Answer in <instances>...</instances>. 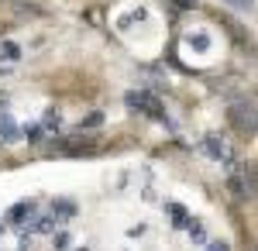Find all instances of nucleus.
Segmentation results:
<instances>
[{
  "instance_id": "7ed1b4c3",
  "label": "nucleus",
  "mask_w": 258,
  "mask_h": 251,
  "mask_svg": "<svg viewBox=\"0 0 258 251\" xmlns=\"http://www.w3.org/2000/svg\"><path fill=\"white\" fill-rule=\"evenodd\" d=\"M124 103H127L131 110H145V114L159 117V120L165 117V114H162V107H159V100H155V97H148V93H138V90H131V93L124 97Z\"/></svg>"
},
{
  "instance_id": "0eeeda50",
  "label": "nucleus",
  "mask_w": 258,
  "mask_h": 251,
  "mask_svg": "<svg viewBox=\"0 0 258 251\" xmlns=\"http://www.w3.org/2000/svg\"><path fill=\"white\" fill-rule=\"evenodd\" d=\"M0 58H4V62H18L21 58V45L18 41H0Z\"/></svg>"
},
{
  "instance_id": "a211bd4d",
  "label": "nucleus",
  "mask_w": 258,
  "mask_h": 251,
  "mask_svg": "<svg viewBox=\"0 0 258 251\" xmlns=\"http://www.w3.org/2000/svg\"><path fill=\"white\" fill-rule=\"evenodd\" d=\"M207 251H231V244H227V241H210Z\"/></svg>"
},
{
  "instance_id": "ddd939ff",
  "label": "nucleus",
  "mask_w": 258,
  "mask_h": 251,
  "mask_svg": "<svg viewBox=\"0 0 258 251\" xmlns=\"http://www.w3.org/2000/svg\"><path fill=\"white\" fill-rule=\"evenodd\" d=\"M189 237H193V241H207V231H203V224H200V220L189 224Z\"/></svg>"
},
{
  "instance_id": "1a4fd4ad",
  "label": "nucleus",
  "mask_w": 258,
  "mask_h": 251,
  "mask_svg": "<svg viewBox=\"0 0 258 251\" xmlns=\"http://www.w3.org/2000/svg\"><path fill=\"white\" fill-rule=\"evenodd\" d=\"M169 213H172V224H176V227H189V224H193V220H189V213L182 210L179 203H169Z\"/></svg>"
},
{
  "instance_id": "423d86ee",
  "label": "nucleus",
  "mask_w": 258,
  "mask_h": 251,
  "mask_svg": "<svg viewBox=\"0 0 258 251\" xmlns=\"http://www.w3.org/2000/svg\"><path fill=\"white\" fill-rule=\"evenodd\" d=\"M73 213H76V207H73L69 200H55V203H52V217H55V220H69Z\"/></svg>"
},
{
  "instance_id": "f03ea898",
  "label": "nucleus",
  "mask_w": 258,
  "mask_h": 251,
  "mask_svg": "<svg viewBox=\"0 0 258 251\" xmlns=\"http://www.w3.org/2000/svg\"><path fill=\"white\" fill-rule=\"evenodd\" d=\"M227 117H231V124H234L238 131H244V135H258V107L255 103H231Z\"/></svg>"
},
{
  "instance_id": "39448f33",
  "label": "nucleus",
  "mask_w": 258,
  "mask_h": 251,
  "mask_svg": "<svg viewBox=\"0 0 258 251\" xmlns=\"http://www.w3.org/2000/svg\"><path fill=\"white\" fill-rule=\"evenodd\" d=\"M18 124H14V120H11V117L4 114L0 117V141H4V145H11V141H18Z\"/></svg>"
},
{
  "instance_id": "9b49d317",
  "label": "nucleus",
  "mask_w": 258,
  "mask_h": 251,
  "mask_svg": "<svg viewBox=\"0 0 258 251\" xmlns=\"http://www.w3.org/2000/svg\"><path fill=\"white\" fill-rule=\"evenodd\" d=\"M31 210H35V203H18L11 210V224H24V217H31Z\"/></svg>"
},
{
  "instance_id": "f257e3e1",
  "label": "nucleus",
  "mask_w": 258,
  "mask_h": 251,
  "mask_svg": "<svg viewBox=\"0 0 258 251\" xmlns=\"http://www.w3.org/2000/svg\"><path fill=\"white\" fill-rule=\"evenodd\" d=\"M227 169H231V179H227V186H231V193L238 196V200H248V196H258V165H241L234 169L231 165V158H227Z\"/></svg>"
},
{
  "instance_id": "6e6552de",
  "label": "nucleus",
  "mask_w": 258,
  "mask_h": 251,
  "mask_svg": "<svg viewBox=\"0 0 258 251\" xmlns=\"http://www.w3.org/2000/svg\"><path fill=\"white\" fill-rule=\"evenodd\" d=\"M135 21H145V11H141V7H138V11L120 14V18H117V28H120V31H131V24H135Z\"/></svg>"
},
{
  "instance_id": "dca6fc26",
  "label": "nucleus",
  "mask_w": 258,
  "mask_h": 251,
  "mask_svg": "<svg viewBox=\"0 0 258 251\" xmlns=\"http://www.w3.org/2000/svg\"><path fill=\"white\" fill-rule=\"evenodd\" d=\"M59 124H62L59 110H48V114H45V128H59Z\"/></svg>"
},
{
  "instance_id": "aec40b11",
  "label": "nucleus",
  "mask_w": 258,
  "mask_h": 251,
  "mask_svg": "<svg viewBox=\"0 0 258 251\" xmlns=\"http://www.w3.org/2000/svg\"><path fill=\"white\" fill-rule=\"evenodd\" d=\"M255 251H258V248H255Z\"/></svg>"
},
{
  "instance_id": "f8f14e48",
  "label": "nucleus",
  "mask_w": 258,
  "mask_h": 251,
  "mask_svg": "<svg viewBox=\"0 0 258 251\" xmlns=\"http://www.w3.org/2000/svg\"><path fill=\"white\" fill-rule=\"evenodd\" d=\"M100 124H103V114H97V110H93V114H90V117H83L80 131H83V128H100Z\"/></svg>"
},
{
  "instance_id": "f3484780",
  "label": "nucleus",
  "mask_w": 258,
  "mask_h": 251,
  "mask_svg": "<svg viewBox=\"0 0 258 251\" xmlns=\"http://www.w3.org/2000/svg\"><path fill=\"white\" fill-rule=\"evenodd\" d=\"M224 4H231V7H238V11H248L255 0H224Z\"/></svg>"
},
{
  "instance_id": "2eb2a0df",
  "label": "nucleus",
  "mask_w": 258,
  "mask_h": 251,
  "mask_svg": "<svg viewBox=\"0 0 258 251\" xmlns=\"http://www.w3.org/2000/svg\"><path fill=\"white\" fill-rule=\"evenodd\" d=\"M24 138H28V141H41V124H31V128H24Z\"/></svg>"
},
{
  "instance_id": "6ab92c4d",
  "label": "nucleus",
  "mask_w": 258,
  "mask_h": 251,
  "mask_svg": "<svg viewBox=\"0 0 258 251\" xmlns=\"http://www.w3.org/2000/svg\"><path fill=\"white\" fill-rule=\"evenodd\" d=\"M55 248H59V251L69 248V237H66V234H59V237H55Z\"/></svg>"
},
{
  "instance_id": "9d476101",
  "label": "nucleus",
  "mask_w": 258,
  "mask_h": 251,
  "mask_svg": "<svg viewBox=\"0 0 258 251\" xmlns=\"http://www.w3.org/2000/svg\"><path fill=\"white\" fill-rule=\"evenodd\" d=\"M186 45H189V48H197V52H207V48H210V35H203V31L186 35Z\"/></svg>"
},
{
  "instance_id": "20e7f679",
  "label": "nucleus",
  "mask_w": 258,
  "mask_h": 251,
  "mask_svg": "<svg viewBox=\"0 0 258 251\" xmlns=\"http://www.w3.org/2000/svg\"><path fill=\"white\" fill-rule=\"evenodd\" d=\"M203 152L210 155L214 162H227V158H231V152H227V141H224L220 135H207V138H203Z\"/></svg>"
},
{
  "instance_id": "4468645a",
  "label": "nucleus",
  "mask_w": 258,
  "mask_h": 251,
  "mask_svg": "<svg viewBox=\"0 0 258 251\" xmlns=\"http://www.w3.org/2000/svg\"><path fill=\"white\" fill-rule=\"evenodd\" d=\"M52 227H55V217H38V220H35V231H52Z\"/></svg>"
}]
</instances>
